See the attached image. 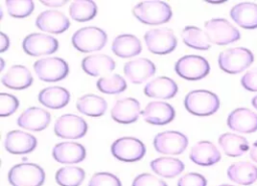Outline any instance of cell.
I'll return each instance as SVG.
<instances>
[{"label": "cell", "instance_id": "1", "mask_svg": "<svg viewBox=\"0 0 257 186\" xmlns=\"http://www.w3.org/2000/svg\"><path fill=\"white\" fill-rule=\"evenodd\" d=\"M133 14L142 23L158 25L166 23L172 18V9L164 1L146 0L133 8Z\"/></svg>", "mask_w": 257, "mask_h": 186}, {"label": "cell", "instance_id": "2", "mask_svg": "<svg viewBox=\"0 0 257 186\" xmlns=\"http://www.w3.org/2000/svg\"><path fill=\"white\" fill-rule=\"evenodd\" d=\"M186 110L195 116H211L215 114L220 107L218 96L207 89H196L190 91L185 100Z\"/></svg>", "mask_w": 257, "mask_h": 186}, {"label": "cell", "instance_id": "3", "mask_svg": "<svg viewBox=\"0 0 257 186\" xmlns=\"http://www.w3.org/2000/svg\"><path fill=\"white\" fill-rule=\"evenodd\" d=\"M254 61L253 52L245 47H233L222 51L218 57L219 67L231 74L239 73L248 68Z\"/></svg>", "mask_w": 257, "mask_h": 186}, {"label": "cell", "instance_id": "4", "mask_svg": "<svg viewBox=\"0 0 257 186\" xmlns=\"http://www.w3.org/2000/svg\"><path fill=\"white\" fill-rule=\"evenodd\" d=\"M44 180V170L34 163L14 165L8 172V181L12 186H41Z\"/></svg>", "mask_w": 257, "mask_h": 186}, {"label": "cell", "instance_id": "5", "mask_svg": "<svg viewBox=\"0 0 257 186\" xmlns=\"http://www.w3.org/2000/svg\"><path fill=\"white\" fill-rule=\"evenodd\" d=\"M107 35L104 30L95 26L82 27L76 30L71 37L72 45L80 52L100 50L105 45Z\"/></svg>", "mask_w": 257, "mask_h": 186}, {"label": "cell", "instance_id": "6", "mask_svg": "<svg viewBox=\"0 0 257 186\" xmlns=\"http://www.w3.org/2000/svg\"><path fill=\"white\" fill-rule=\"evenodd\" d=\"M205 32L210 40L218 45H226L240 39L239 30L224 18H213L205 22Z\"/></svg>", "mask_w": 257, "mask_h": 186}, {"label": "cell", "instance_id": "7", "mask_svg": "<svg viewBox=\"0 0 257 186\" xmlns=\"http://www.w3.org/2000/svg\"><path fill=\"white\" fill-rule=\"evenodd\" d=\"M176 73L187 80H199L210 72L208 60L200 55H185L175 63Z\"/></svg>", "mask_w": 257, "mask_h": 186}, {"label": "cell", "instance_id": "8", "mask_svg": "<svg viewBox=\"0 0 257 186\" xmlns=\"http://www.w3.org/2000/svg\"><path fill=\"white\" fill-rule=\"evenodd\" d=\"M112 156L122 162H136L146 154L145 144L134 137H121L116 139L110 146Z\"/></svg>", "mask_w": 257, "mask_h": 186}, {"label": "cell", "instance_id": "9", "mask_svg": "<svg viewBox=\"0 0 257 186\" xmlns=\"http://www.w3.org/2000/svg\"><path fill=\"white\" fill-rule=\"evenodd\" d=\"M148 49L155 54H168L175 50L178 41L174 32L169 28H156L148 30L145 35Z\"/></svg>", "mask_w": 257, "mask_h": 186}, {"label": "cell", "instance_id": "10", "mask_svg": "<svg viewBox=\"0 0 257 186\" xmlns=\"http://www.w3.org/2000/svg\"><path fill=\"white\" fill-rule=\"evenodd\" d=\"M34 70L43 81H58L68 74V64L60 57H45L35 61Z\"/></svg>", "mask_w": 257, "mask_h": 186}, {"label": "cell", "instance_id": "11", "mask_svg": "<svg viewBox=\"0 0 257 186\" xmlns=\"http://www.w3.org/2000/svg\"><path fill=\"white\" fill-rule=\"evenodd\" d=\"M87 129V123L72 114L60 116L54 124L55 135L63 139H79L86 134Z\"/></svg>", "mask_w": 257, "mask_h": 186}, {"label": "cell", "instance_id": "12", "mask_svg": "<svg viewBox=\"0 0 257 186\" xmlns=\"http://www.w3.org/2000/svg\"><path fill=\"white\" fill-rule=\"evenodd\" d=\"M187 146L188 138L177 131L162 132L154 138V147L162 154L179 155L186 150Z\"/></svg>", "mask_w": 257, "mask_h": 186}, {"label": "cell", "instance_id": "13", "mask_svg": "<svg viewBox=\"0 0 257 186\" xmlns=\"http://www.w3.org/2000/svg\"><path fill=\"white\" fill-rule=\"evenodd\" d=\"M23 50L31 56L52 54L58 49L56 38L43 33H30L22 41Z\"/></svg>", "mask_w": 257, "mask_h": 186}, {"label": "cell", "instance_id": "14", "mask_svg": "<svg viewBox=\"0 0 257 186\" xmlns=\"http://www.w3.org/2000/svg\"><path fill=\"white\" fill-rule=\"evenodd\" d=\"M228 127L240 133H253L257 131V114L247 108L233 110L227 118Z\"/></svg>", "mask_w": 257, "mask_h": 186}, {"label": "cell", "instance_id": "15", "mask_svg": "<svg viewBox=\"0 0 257 186\" xmlns=\"http://www.w3.org/2000/svg\"><path fill=\"white\" fill-rule=\"evenodd\" d=\"M5 149L15 155L27 154L32 152L37 145V140L33 135L20 130L10 131L5 138Z\"/></svg>", "mask_w": 257, "mask_h": 186}, {"label": "cell", "instance_id": "16", "mask_svg": "<svg viewBox=\"0 0 257 186\" xmlns=\"http://www.w3.org/2000/svg\"><path fill=\"white\" fill-rule=\"evenodd\" d=\"M35 24L42 31L58 34L66 31L70 25V22L62 12L56 10H46L37 16Z\"/></svg>", "mask_w": 257, "mask_h": 186}, {"label": "cell", "instance_id": "17", "mask_svg": "<svg viewBox=\"0 0 257 186\" xmlns=\"http://www.w3.org/2000/svg\"><path fill=\"white\" fill-rule=\"evenodd\" d=\"M174 108L165 102H152L147 105L142 116L144 120L152 125L163 126L172 122L175 118Z\"/></svg>", "mask_w": 257, "mask_h": 186}, {"label": "cell", "instance_id": "18", "mask_svg": "<svg viewBox=\"0 0 257 186\" xmlns=\"http://www.w3.org/2000/svg\"><path fill=\"white\" fill-rule=\"evenodd\" d=\"M52 156L55 161L62 164H76L84 160L85 148L76 142H61L52 149Z\"/></svg>", "mask_w": 257, "mask_h": 186}, {"label": "cell", "instance_id": "19", "mask_svg": "<svg viewBox=\"0 0 257 186\" xmlns=\"http://www.w3.org/2000/svg\"><path fill=\"white\" fill-rule=\"evenodd\" d=\"M141 114V105L134 98L118 100L110 112L112 120L119 124H132L139 119Z\"/></svg>", "mask_w": 257, "mask_h": 186}, {"label": "cell", "instance_id": "20", "mask_svg": "<svg viewBox=\"0 0 257 186\" xmlns=\"http://www.w3.org/2000/svg\"><path fill=\"white\" fill-rule=\"evenodd\" d=\"M50 123V114L40 108L31 107L26 109L17 119L19 127L29 131H42Z\"/></svg>", "mask_w": 257, "mask_h": 186}, {"label": "cell", "instance_id": "21", "mask_svg": "<svg viewBox=\"0 0 257 186\" xmlns=\"http://www.w3.org/2000/svg\"><path fill=\"white\" fill-rule=\"evenodd\" d=\"M189 157L197 165L211 166L221 160V153L212 142L200 141L193 146Z\"/></svg>", "mask_w": 257, "mask_h": 186}, {"label": "cell", "instance_id": "22", "mask_svg": "<svg viewBox=\"0 0 257 186\" xmlns=\"http://www.w3.org/2000/svg\"><path fill=\"white\" fill-rule=\"evenodd\" d=\"M123 72L133 83H142L156 72V66L148 58H137L126 62Z\"/></svg>", "mask_w": 257, "mask_h": 186}, {"label": "cell", "instance_id": "23", "mask_svg": "<svg viewBox=\"0 0 257 186\" xmlns=\"http://www.w3.org/2000/svg\"><path fill=\"white\" fill-rule=\"evenodd\" d=\"M230 16L234 22L245 29L257 28V4L241 2L232 7Z\"/></svg>", "mask_w": 257, "mask_h": 186}, {"label": "cell", "instance_id": "24", "mask_svg": "<svg viewBox=\"0 0 257 186\" xmlns=\"http://www.w3.org/2000/svg\"><path fill=\"white\" fill-rule=\"evenodd\" d=\"M144 92L149 98L172 99L178 92V84L170 77L159 76L146 84Z\"/></svg>", "mask_w": 257, "mask_h": 186}, {"label": "cell", "instance_id": "25", "mask_svg": "<svg viewBox=\"0 0 257 186\" xmlns=\"http://www.w3.org/2000/svg\"><path fill=\"white\" fill-rule=\"evenodd\" d=\"M2 83L8 88L24 89L29 87L33 82L30 70L20 64L12 65L1 78Z\"/></svg>", "mask_w": 257, "mask_h": 186}, {"label": "cell", "instance_id": "26", "mask_svg": "<svg viewBox=\"0 0 257 186\" xmlns=\"http://www.w3.org/2000/svg\"><path fill=\"white\" fill-rule=\"evenodd\" d=\"M81 67L86 74L97 76L113 70L115 62L106 54H91L82 59Z\"/></svg>", "mask_w": 257, "mask_h": 186}, {"label": "cell", "instance_id": "27", "mask_svg": "<svg viewBox=\"0 0 257 186\" xmlns=\"http://www.w3.org/2000/svg\"><path fill=\"white\" fill-rule=\"evenodd\" d=\"M227 176L237 184L251 185L257 180V167L250 162H235L229 166Z\"/></svg>", "mask_w": 257, "mask_h": 186}, {"label": "cell", "instance_id": "28", "mask_svg": "<svg viewBox=\"0 0 257 186\" xmlns=\"http://www.w3.org/2000/svg\"><path fill=\"white\" fill-rule=\"evenodd\" d=\"M111 50L119 57H133L141 53L142 43L140 39L133 34H120L113 39Z\"/></svg>", "mask_w": 257, "mask_h": 186}, {"label": "cell", "instance_id": "29", "mask_svg": "<svg viewBox=\"0 0 257 186\" xmlns=\"http://www.w3.org/2000/svg\"><path fill=\"white\" fill-rule=\"evenodd\" d=\"M70 99L69 91L61 86H48L38 94L40 104L49 109H61L65 107Z\"/></svg>", "mask_w": 257, "mask_h": 186}, {"label": "cell", "instance_id": "30", "mask_svg": "<svg viewBox=\"0 0 257 186\" xmlns=\"http://www.w3.org/2000/svg\"><path fill=\"white\" fill-rule=\"evenodd\" d=\"M218 143L224 153L230 157H239L249 150V143L243 136L234 133L222 134Z\"/></svg>", "mask_w": 257, "mask_h": 186}, {"label": "cell", "instance_id": "31", "mask_svg": "<svg viewBox=\"0 0 257 186\" xmlns=\"http://www.w3.org/2000/svg\"><path fill=\"white\" fill-rule=\"evenodd\" d=\"M76 109L78 112L85 116L100 117L105 113L107 109V103L101 97L87 94L77 100Z\"/></svg>", "mask_w": 257, "mask_h": 186}, {"label": "cell", "instance_id": "32", "mask_svg": "<svg viewBox=\"0 0 257 186\" xmlns=\"http://www.w3.org/2000/svg\"><path fill=\"white\" fill-rule=\"evenodd\" d=\"M152 170L161 177L174 178L181 174L185 168L184 163L180 159L171 157H161L151 161Z\"/></svg>", "mask_w": 257, "mask_h": 186}, {"label": "cell", "instance_id": "33", "mask_svg": "<svg viewBox=\"0 0 257 186\" xmlns=\"http://www.w3.org/2000/svg\"><path fill=\"white\" fill-rule=\"evenodd\" d=\"M181 36L183 42L194 49L207 50L211 47L210 40L205 31L196 26H186L182 32Z\"/></svg>", "mask_w": 257, "mask_h": 186}, {"label": "cell", "instance_id": "34", "mask_svg": "<svg viewBox=\"0 0 257 186\" xmlns=\"http://www.w3.org/2000/svg\"><path fill=\"white\" fill-rule=\"evenodd\" d=\"M97 13V6L92 0H75L69 6L70 17L78 22L91 20Z\"/></svg>", "mask_w": 257, "mask_h": 186}, {"label": "cell", "instance_id": "35", "mask_svg": "<svg viewBox=\"0 0 257 186\" xmlns=\"http://www.w3.org/2000/svg\"><path fill=\"white\" fill-rule=\"evenodd\" d=\"M84 177V170L76 166L62 167L55 173V181L59 186H79Z\"/></svg>", "mask_w": 257, "mask_h": 186}, {"label": "cell", "instance_id": "36", "mask_svg": "<svg viewBox=\"0 0 257 186\" xmlns=\"http://www.w3.org/2000/svg\"><path fill=\"white\" fill-rule=\"evenodd\" d=\"M96 86L103 94L115 95L125 90L126 81L119 74H112L98 78L96 81Z\"/></svg>", "mask_w": 257, "mask_h": 186}, {"label": "cell", "instance_id": "37", "mask_svg": "<svg viewBox=\"0 0 257 186\" xmlns=\"http://www.w3.org/2000/svg\"><path fill=\"white\" fill-rule=\"evenodd\" d=\"M5 4L8 14L16 18L27 17L34 10V2L31 0H7Z\"/></svg>", "mask_w": 257, "mask_h": 186}, {"label": "cell", "instance_id": "38", "mask_svg": "<svg viewBox=\"0 0 257 186\" xmlns=\"http://www.w3.org/2000/svg\"><path fill=\"white\" fill-rule=\"evenodd\" d=\"M88 186H121V182L114 174L98 172L91 176Z\"/></svg>", "mask_w": 257, "mask_h": 186}, {"label": "cell", "instance_id": "39", "mask_svg": "<svg viewBox=\"0 0 257 186\" xmlns=\"http://www.w3.org/2000/svg\"><path fill=\"white\" fill-rule=\"evenodd\" d=\"M19 107L18 99L10 94H0V116L7 117L12 115Z\"/></svg>", "mask_w": 257, "mask_h": 186}, {"label": "cell", "instance_id": "40", "mask_svg": "<svg viewBox=\"0 0 257 186\" xmlns=\"http://www.w3.org/2000/svg\"><path fill=\"white\" fill-rule=\"evenodd\" d=\"M132 186H167V183L153 174L142 173L134 179Z\"/></svg>", "mask_w": 257, "mask_h": 186}, {"label": "cell", "instance_id": "41", "mask_svg": "<svg viewBox=\"0 0 257 186\" xmlns=\"http://www.w3.org/2000/svg\"><path fill=\"white\" fill-rule=\"evenodd\" d=\"M178 186H207V180L200 173L190 172L179 179Z\"/></svg>", "mask_w": 257, "mask_h": 186}, {"label": "cell", "instance_id": "42", "mask_svg": "<svg viewBox=\"0 0 257 186\" xmlns=\"http://www.w3.org/2000/svg\"><path fill=\"white\" fill-rule=\"evenodd\" d=\"M242 86L249 91H257V67L248 70L241 77Z\"/></svg>", "mask_w": 257, "mask_h": 186}, {"label": "cell", "instance_id": "43", "mask_svg": "<svg viewBox=\"0 0 257 186\" xmlns=\"http://www.w3.org/2000/svg\"><path fill=\"white\" fill-rule=\"evenodd\" d=\"M9 37L4 33H0V52H4L9 48Z\"/></svg>", "mask_w": 257, "mask_h": 186}, {"label": "cell", "instance_id": "44", "mask_svg": "<svg viewBox=\"0 0 257 186\" xmlns=\"http://www.w3.org/2000/svg\"><path fill=\"white\" fill-rule=\"evenodd\" d=\"M67 1L66 0H43L41 1L42 4H44L45 6H50V7H59V6H62L66 3Z\"/></svg>", "mask_w": 257, "mask_h": 186}, {"label": "cell", "instance_id": "45", "mask_svg": "<svg viewBox=\"0 0 257 186\" xmlns=\"http://www.w3.org/2000/svg\"><path fill=\"white\" fill-rule=\"evenodd\" d=\"M250 158L257 163V140L253 143V146L250 150Z\"/></svg>", "mask_w": 257, "mask_h": 186}, {"label": "cell", "instance_id": "46", "mask_svg": "<svg viewBox=\"0 0 257 186\" xmlns=\"http://www.w3.org/2000/svg\"><path fill=\"white\" fill-rule=\"evenodd\" d=\"M251 104H252V106L257 110V96H255V97L251 100Z\"/></svg>", "mask_w": 257, "mask_h": 186}, {"label": "cell", "instance_id": "47", "mask_svg": "<svg viewBox=\"0 0 257 186\" xmlns=\"http://www.w3.org/2000/svg\"><path fill=\"white\" fill-rule=\"evenodd\" d=\"M0 63H1V67H0V69L2 70V69H3V67H4V60H3V58H0Z\"/></svg>", "mask_w": 257, "mask_h": 186}, {"label": "cell", "instance_id": "48", "mask_svg": "<svg viewBox=\"0 0 257 186\" xmlns=\"http://www.w3.org/2000/svg\"><path fill=\"white\" fill-rule=\"evenodd\" d=\"M219 186H234V185H230V184H222V185H219Z\"/></svg>", "mask_w": 257, "mask_h": 186}]
</instances>
